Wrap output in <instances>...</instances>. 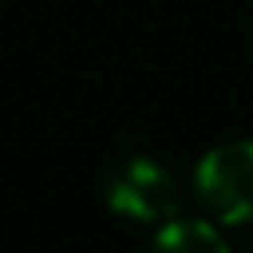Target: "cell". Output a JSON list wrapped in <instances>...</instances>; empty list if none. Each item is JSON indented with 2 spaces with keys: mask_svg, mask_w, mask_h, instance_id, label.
I'll return each instance as SVG.
<instances>
[{
  "mask_svg": "<svg viewBox=\"0 0 253 253\" xmlns=\"http://www.w3.org/2000/svg\"><path fill=\"white\" fill-rule=\"evenodd\" d=\"M194 190L205 212L220 223L253 220V142H227L205 153L194 171Z\"/></svg>",
  "mask_w": 253,
  "mask_h": 253,
  "instance_id": "1",
  "label": "cell"
},
{
  "mask_svg": "<svg viewBox=\"0 0 253 253\" xmlns=\"http://www.w3.org/2000/svg\"><path fill=\"white\" fill-rule=\"evenodd\" d=\"M104 201L119 216H130L142 223H168L179 212V182L164 164L149 157H134L108 171Z\"/></svg>",
  "mask_w": 253,
  "mask_h": 253,
  "instance_id": "2",
  "label": "cell"
},
{
  "mask_svg": "<svg viewBox=\"0 0 253 253\" xmlns=\"http://www.w3.org/2000/svg\"><path fill=\"white\" fill-rule=\"evenodd\" d=\"M149 253H231V246L209 220H168Z\"/></svg>",
  "mask_w": 253,
  "mask_h": 253,
  "instance_id": "3",
  "label": "cell"
}]
</instances>
